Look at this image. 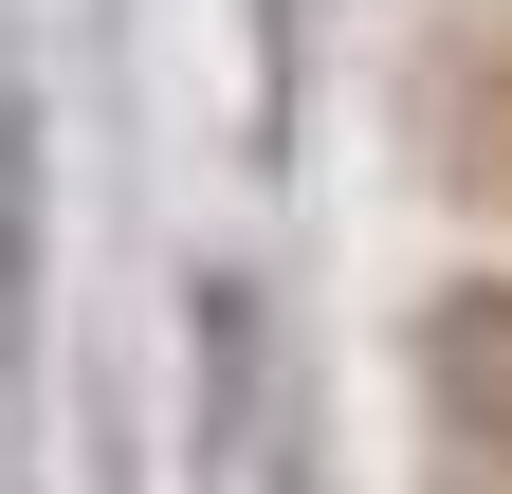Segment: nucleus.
I'll list each match as a JSON object with an SVG mask.
<instances>
[{
	"label": "nucleus",
	"mask_w": 512,
	"mask_h": 494,
	"mask_svg": "<svg viewBox=\"0 0 512 494\" xmlns=\"http://www.w3.org/2000/svg\"><path fill=\"white\" fill-rule=\"evenodd\" d=\"M403 129H421V165L458 183V202L512 220V0H458V19L403 55Z\"/></svg>",
	"instance_id": "f257e3e1"
},
{
	"label": "nucleus",
	"mask_w": 512,
	"mask_h": 494,
	"mask_svg": "<svg viewBox=\"0 0 512 494\" xmlns=\"http://www.w3.org/2000/svg\"><path fill=\"white\" fill-rule=\"evenodd\" d=\"M421 403H439V440H458V494H512V275L439 293V330H421Z\"/></svg>",
	"instance_id": "f03ea898"
}]
</instances>
